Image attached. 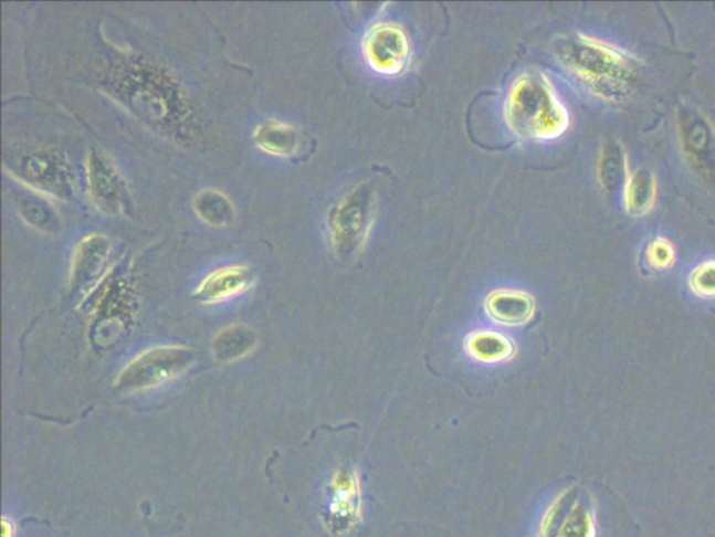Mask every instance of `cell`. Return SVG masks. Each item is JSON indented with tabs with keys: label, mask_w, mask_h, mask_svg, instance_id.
<instances>
[{
	"label": "cell",
	"mask_w": 715,
	"mask_h": 537,
	"mask_svg": "<svg viewBox=\"0 0 715 537\" xmlns=\"http://www.w3.org/2000/svg\"><path fill=\"white\" fill-rule=\"evenodd\" d=\"M538 537H596L595 513L585 499L566 492L545 514Z\"/></svg>",
	"instance_id": "8992f818"
},
{
	"label": "cell",
	"mask_w": 715,
	"mask_h": 537,
	"mask_svg": "<svg viewBox=\"0 0 715 537\" xmlns=\"http://www.w3.org/2000/svg\"><path fill=\"white\" fill-rule=\"evenodd\" d=\"M485 312L502 326L517 327L532 320L535 302L527 292L517 289H497L491 292L485 301Z\"/></svg>",
	"instance_id": "30bf717a"
},
{
	"label": "cell",
	"mask_w": 715,
	"mask_h": 537,
	"mask_svg": "<svg viewBox=\"0 0 715 537\" xmlns=\"http://www.w3.org/2000/svg\"><path fill=\"white\" fill-rule=\"evenodd\" d=\"M194 211L204 222L213 227L230 225L235 218L234 206L227 196L217 190H204L196 197Z\"/></svg>",
	"instance_id": "e0dca14e"
},
{
	"label": "cell",
	"mask_w": 715,
	"mask_h": 537,
	"mask_svg": "<svg viewBox=\"0 0 715 537\" xmlns=\"http://www.w3.org/2000/svg\"><path fill=\"white\" fill-rule=\"evenodd\" d=\"M253 140L270 156L291 157L298 150L299 136L294 126L281 122H267L257 127Z\"/></svg>",
	"instance_id": "2e32d148"
},
{
	"label": "cell",
	"mask_w": 715,
	"mask_h": 537,
	"mask_svg": "<svg viewBox=\"0 0 715 537\" xmlns=\"http://www.w3.org/2000/svg\"><path fill=\"white\" fill-rule=\"evenodd\" d=\"M362 55L370 71L386 77L400 76L411 63L410 36L400 24H374L364 35Z\"/></svg>",
	"instance_id": "277c9868"
},
{
	"label": "cell",
	"mask_w": 715,
	"mask_h": 537,
	"mask_svg": "<svg viewBox=\"0 0 715 537\" xmlns=\"http://www.w3.org/2000/svg\"><path fill=\"white\" fill-rule=\"evenodd\" d=\"M193 359V350L182 345L147 349L124 367L115 386L130 392L151 390L177 380L192 366Z\"/></svg>",
	"instance_id": "3957f363"
},
{
	"label": "cell",
	"mask_w": 715,
	"mask_h": 537,
	"mask_svg": "<svg viewBox=\"0 0 715 537\" xmlns=\"http://www.w3.org/2000/svg\"><path fill=\"white\" fill-rule=\"evenodd\" d=\"M648 260L656 270L670 268L675 262V250L669 239L655 238L648 248Z\"/></svg>",
	"instance_id": "d6986e66"
},
{
	"label": "cell",
	"mask_w": 715,
	"mask_h": 537,
	"mask_svg": "<svg viewBox=\"0 0 715 537\" xmlns=\"http://www.w3.org/2000/svg\"><path fill=\"white\" fill-rule=\"evenodd\" d=\"M656 199V182L653 172L639 168L624 173L623 201L630 215H645L653 209Z\"/></svg>",
	"instance_id": "5bb4252c"
},
{
	"label": "cell",
	"mask_w": 715,
	"mask_h": 537,
	"mask_svg": "<svg viewBox=\"0 0 715 537\" xmlns=\"http://www.w3.org/2000/svg\"><path fill=\"white\" fill-rule=\"evenodd\" d=\"M87 180L90 193L99 210L109 214H118L124 210L126 201L124 179L108 158L97 152L88 157Z\"/></svg>",
	"instance_id": "52a82bcc"
},
{
	"label": "cell",
	"mask_w": 715,
	"mask_h": 537,
	"mask_svg": "<svg viewBox=\"0 0 715 537\" xmlns=\"http://www.w3.org/2000/svg\"><path fill=\"white\" fill-rule=\"evenodd\" d=\"M109 252L111 244L107 238L94 235L84 239L73 257V284L86 285L88 281L97 278L107 264Z\"/></svg>",
	"instance_id": "4fadbf2b"
},
{
	"label": "cell",
	"mask_w": 715,
	"mask_h": 537,
	"mask_svg": "<svg viewBox=\"0 0 715 537\" xmlns=\"http://www.w3.org/2000/svg\"><path fill=\"white\" fill-rule=\"evenodd\" d=\"M372 222V204L367 191H354L330 215L333 246L341 256H351L365 243Z\"/></svg>",
	"instance_id": "5b68a950"
},
{
	"label": "cell",
	"mask_w": 715,
	"mask_h": 537,
	"mask_svg": "<svg viewBox=\"0 0 715 537\" xmlns=\"http://www.w3.org/2000/svg\"><path fill=\"white\" fill-rule=\"evenodd\" d=\"M503 115L508 130L523 141H555L570 126L568 106L543 72L523 73L511 84Z\"/></svg>",
	"instance_id": "7a4b0ae2"
},
{
	"label": "cell",
	"mask_w": 715,
	"mask_h": 537,
	"mask_svg": "<svg viewBox=\"0 0 715 537\" xmlns=\"http://www.w3.org/2000/svg\"><path fill=\"white\" fill-rule=\"evenodd\" d=\"M14 526L8 518L2 519V537H13Z\"/></svg>",
	"instance_id": "ffe728a7"
},
{
	"label": "cell",
	"mask_w": 715,
	"mask_h": 537,
	"mask_svg": "<svg viewBox=\"0 0 715 537\" xmlns=\"http://www.w3.org/2000/svg\"><path fill=\"white\" fill-rule=\"evenodd\" d=\"M361 492L357 475L351 471L338 472L332 482V502L328 523L337 531L348 530L359 518Z\"/></svg>",
	"instance_id": "ba28073f"
},
{
	"label": "cell",
	"mask_w": 715,
	"mask_h": 537,
	"mask_svg": "<svg viewBox=\"0 0 715 537\" xmlns=\"http://www.w3.org/2000/svg\"><path fill=\"white\" fill-rule=\"evenodd\" d=\"M554 50L560 66L595 97L618 103L632 90L639 61L622 48L596 36L575 34L561 36Z\"/></svg>",
	"instance_id": "6da1fadb"
},
{
	"label": "cell",
	"mask_w": 715,
	"mask_h": 537,
	"mask_svg": "<svg viewBox=\"0 0 715 537\" xmlns=\"http://www.w3.org/2000/svg\"><path fill=\"white\" fill-rule=\"evenodd\" d=\"M23 177L28 182L45 190L46 193L55 196L66 194L69 183L65 177V168L62 167L55 152L36 151L24 157L21 167Z\"/></svg>",
	"instance_id": "7c38bea8"
},
{
	"label": "cell",
	"mask_w": 715,
	"mask_h": 537,
	"mask_svg": "<svg viewBox=\"0 0 715 537\" xmlns=\"http://www.w3.org/2000/svg\"><path fill=\"white\" fill-rule=\"evenodd\" d=\"M465 350L471 358L481 364H501L512 358L516 352L512 339L495 331H475L465 339Z\"/></svg>",
	"instance_id": "9a60e30c"
},
{
	"label": "cell",
	"mask_w": 715,
	"mask_h": 537,
	"mask_svg": "<svg viewBox=\"0 0 715 537\" xmlns=\"http://www.w3.org/2000/svg\"><path fill=\"white\" fill-rule=\"evenodd\" d=\"M691 288L697 296L715 297V260H707L692 271L688 278Z\"/></svg>",
	"instance_id": "ac0fdd59"
},
{
	"label": "cell",
	"mask_w": 715,
	"mask_h": 537,
	"mask_svg": "<svg viewBox=\"0 0 715 537\" xmlns=\"http://www.w3.org/2000/svg\"><path fill=\"white\" fill-rule=\"evenodd\" d=\"M253 284V274L251 270L242 265H232L214 271L206 276L199 288L194 292V297L206 305H214L228 299H232L243 292L251 288Z\"/></svg>",
	"instance_id": "9c48e42d"
},
{
	"label": "cell",
	"mask_w": 715,
	"mask_h": 537,
	"mask_svg": "<svg viewBox=\"0 0 715 537\" xmlns=\"http://www.w3.org/2000/svg\"><path fill=\"white\" fill-rule=\"evenodd\" d=\"M680 126L688 159L703 173H715V135L706 119L687 116Z\"/></svg>",
	"instance_id": "8fae6325"
}]
</instances>
